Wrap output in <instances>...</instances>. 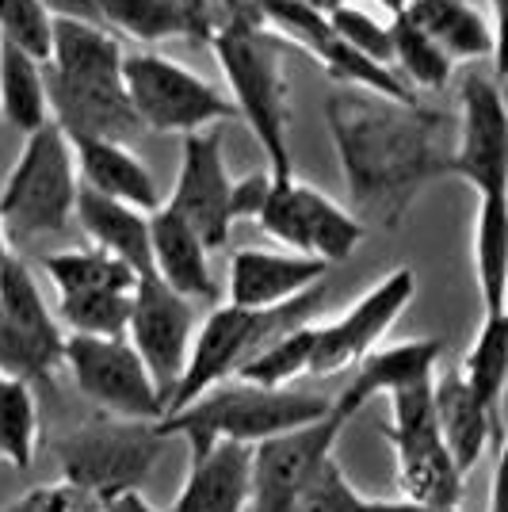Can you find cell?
I'll return each instance as SVG.
<instances>
[{
    "mask_svg": "<svg viewBox=\"0 0 508 512\" xmlns=\"http://www.w3.org/2000/svg\"><path fill=\"white\" fill-rule=\"evenodd\" d=\"M230 192L233 180L222 157V134L214 127L184 134V157H180V176L169 195V207L176 218H184L191 234L211 249H222L233 230L230 218Z\"/></svg>",
    "mask_w": 508,
    "mask_h": 512,
    "instance_id": "16",
    "label": "cell"
},
{
    "mask_svg": "<svg viewBox=\"0 0 508 512\" xmlns=\"http://www.w3.org/2000/svg\"><path fill=\"white\" fill-rule=\"evenodd\" d=\"M474 276L482 291L486 318L508 314V203L505 195L497 199H478V218H474Z\"/></svg>",
    "mask_w": 508,
    "mask_h": 512,
    "instance_id": "26",
    "label": "cell"
},
{
    "mask_svg": "<svg viewBox=\"0 0 508 512\" xmlns=\"http://www.w3.org/2000/svg\"><path fill=\"white\" fill-rule=\"evenodd\" d=\"M50 23L43 0H0V43L20 46L35 62L50 58Z\"/></svg>",
    "mask_w": 508,
    "mask_h": 512,
    "instance_id": "35",
    "label": "cell"
},
{
    "mask_svg": "<svg viewBox=\"0 0 508 512\" xmlns=\"http://www.w3.org/2000/svg\"><path fill=\"white\" fill-rule=\"evenodd\" d=\"M195 337V306L169 291L161 279H138L134 299H130L127 344L146 363L149 379L157 386L161 402L169 406L172 390L184 375V363ZM165 417V413H161Z\"/></svg>",
    "mask_w": 508,
    "mask_h": 512,
    "instance_id": "14",
    "label": "cell"
},
{
    "mask_svg": "<svg viewBox=\"0 0 508 512\" xmlns=\"http://www.w3.org/2000/svg\"><path fill=\"white\" fill-rule=\"evenodd\" d=\"M371 512H463V509H436V505H417V501H371Z\"/></svg>",
    "mask_w": 508,
    "mask_h": 512,
    "instance_id": "42",
    "label": "cell"
},
{
    "mask_svg": "<svg viewBox=\"0 0 508 512\" xmlns=\"http://www.w3.org/2000/svg\"><path fill=\"white\" fill-rule=\"evenodd\" d=\"M58 505H62V486L54 482V486H35V490H27L23 497L8 501L0 512H58Z\"/></svg>",
    "mask_w": 508,
    "mask_h": 512,
    "instance_id": "39",
    "label": "cell"
},
{
    "mask_svg": "<svg viewBox=\"0 0 508 512\" xmlns=\"http://www.w3.org/2000/svg\"><path fill=\"white\" fill-rule=\"evenodd\" d=\"M104 512H161L153 509L142 493H123V497H115V501H107Z\"/></svg>",
    "mask_w": 508,
    "mask_h": 512,
    "instance_id": "43",
    "label": "cell"
},
{
    "mask_svg": "<svg viewBox=\"0 0 508 512\" xmlns=\"http://www.w3.org/2000/svg\"><path fill=\"white\" fill-rule=\"evenodd\" d=\"M489 20L497 27V20H501V0H489Z\"/></svg>",
    "mask_w": 508,
    "mask_h": 512,
    "instance_id": "48",
    "label": "cell"
},
{
    "mask_svg": "<svg viewBox=\"0 0 508 512\" xmlns=\"http://www.w3.org/2000/svg\"><path fill=\"white\" fill-rule=\"evenodd\" d=\"M134 291H88L58 299V325L69 337H127Z\"/></svg>",
    "mask_w": 508,
    "mask_h": 512,
    "instance_id": "34",
    "label": "cell"
},
{
    "mask_svg": "<svg viewBox=\"0 0 508 512\" xmlns=\"http://www.w3.org/2000/svg\"><path fill=\"white\" fill-rule=\"evenodd\" d=\"M321 310V287L298 295L295 302L287 306H276V310H237V306H214L207 321L195 329L191 337V352L188 363H184V375L172 390L169 406H165V417L169 413H180L184 406H191L195 398H203L214 386L230 383L233 371L241 363H249L276 337H283L287 329H298L306 321H318Z\"/></svg>",
    "mask_w": 508,
    "mask_h": 512,
    "instance_id": "4",
    "label": "cell"
},
{
    "mask_svg": "<svg viewBox=\"0 0 508 512\" xmlns=\"http://www.w3.org/2000/svg\"><path fill=\"white\" fill-rule=\"evenodd\" d=\"M58 486H62V505H58V512H104V505H100L96 497L73 490V486H65V482H58Z\"/></svg>",
    "mask_w": 508,
    "mask_h": 512,
    "instance_id": "41",
    "label": "cell"
},
{
    "mask_svg": "<svg viewBox=\"0 0 508 512\" xmlns=\"http://www.w3.org/2000/svg\"><path fill=\"white\" fill-rule=\"evenodd\" d=\"M214 58L226 73L233 111L249 123L256 134L268 176L272 180H295V157H291V96H287V43L272 35L264 23H226L211 35Z\"/></svg>",
    "mask_w": 508,
    "mask_h": 512,
    "instance_id": "2",
    "label": "cell"
},
{
    "mask_svg": "<svg viewBox=\"0 0 508 512\" xmlns=\"http://www.w3.org/2000/svg\"><path fill=\"white\" fill-rule=\"evenodd\" d=\"M77 161L54 123L27 134L12 172L0 184V230L8 241L62 234L77 211Z\"/></svg>",
    "mask_w": 508,
    "mask_h": 512,
    "instance_id": "5",
    "label": "cell"
},
{
    "mask_svg": "<svg viewBox=\"0 0 508 512\" xmlns=\"http://www.w3.org/2000/svg\"><path fill=\"white\" fill-rule=\"evenodd\" d=\"M62 367H69L77 390L92 406L119 421H161L165 402L149 379L146 363L127 337H69L65 333Z\"/></svg>",
    "mask_w": 508,
    "mask_h": 512,
    "instance_id": "11",
    "label": "cell"
},
{
    "mask_svg": "<svg viewBox=\"0 0 508 512\" xmlns=\"http://www.w3.org/2000/svg\"><path fill=\"white\" fill-rule=\"evenodd\" d=\"M432 406H436V421H440L447 451H451V459H455L463 478L478 467V459H482V451L489 444L501 448V440H505L501 417H489L486 409L470 398V390L463 386L455 367H447V371L436 367V375H432Z\"/></svg>",
    "mask_w": 508,
    "mask_h": 512,
    "instance_id": "22",
    "label": "cell"
},
{
    "mask_svg": "<svg viewBox=\"0 0 508 512\" xmlns=\"http://www.w3.org/2000/svg\"><path fill=\"white\" fill-rule=\"evenodd\" d=\"M207 245L191 234L184 218L161 203L149 214V264L153 279H161L169 291H176L188 302H214L218 299V283H214Z\"/></svg>",
    "mask_w": 508,
    "mask_h": 512,
    "instance_id": "20",
    "label": "cell"
},
{
    "mask_svg": "<svg viewBox=\"0 0 508 512\" xmlns=\"http://www.w3.org/2000/svg\"><path fill=\"white\" fill-rule=\"evenodd\" d=\"M73 161H77V180L88 192L115 199V203H127L142 214H153L161 207L153 172L146 169V161L130 146L85 142V146H73Z\"/></svg>",
    "mask_w": 508,
    "mask_h": 512,
    "instance_id": "24",
    "label": "cell"
},
{
    "mask_svg": "<svg viewBox=\"0 0 508 512\" xmlns=\"http://www.w3.org/2000/svg\"><path fill=\"white\" fill-rule=\"evenodd\" d=\"M325 123L352 214L363 226L398 230L417 195L440 176H451L447 115L432 107L394 104L348 88L325 100Z\"/></svg>",
    "mask_w": 508,
    "mask_h": 512,
    "instance_id": "1",
    "label": "cell"
},
{
    "mask_svg": "<svg viewBox=\"0 0 508 512\" xmlns=\"http://www.w3.org/2000/svg\"><path fill=\"white\" fill-rule=\"evenodd\" d=\"M489 512H505V505H501V459H497V478H493V497H489Z\"/></svg>",
    "mask_w": 508,
    "mask_h": 512,
    "instance_id": "45",
    "label": "cell"
},
{
    "mask_svg": "<svg viewBox=\"0 0 508 512\" xmlns=\"http://www.w3.org/2000/svg\"><path fill=\"white\" fill-rule=\"evenodd\" d=\"M329 264L298 253H272V249H237L230 260V287L226 306L237 310H276L295 302L298 295L321 287Z\"/></svg>",
    "mask_w": 508,
    "mask_h": 512,
    "instance_id": "18",
    "label": "cell"
},
{
    "mask_svg": "<svg viewBox=\"0 0 508 512\" xmlns=\"http://www.w3.org/2000/svg\"><path fill=\"white\" fill-rule=\"evenodd\" d=\"M123 92L142 130L195 134L233 119V104L218 88L153 50L123 54Z\"/></svg>",
    "mask_w": 508,
    "mask_h": 512,
    "instance_id": "8",
    "label": "cell"
},
{
    "mask_svg": "<svg viewBox=\"0 0 508 512\" xmlns=\"http://www.w3.org/2000/svg\"><path fill=\"white\" fill-rule=\"evenodd\" d=\"M73 218L92 237V249L123 260L138 279L153 276V264H149V214L134 211L127 203L104 199V195L88 192V188H77Z\"/></svg>",
    "mask_w": 508,
    "mask_h": 512,
    "instance_id": "25",
    "label": "cell"
},
{
    "mask_svg": "<svg viewBox=\"0 0 508 512\" xmlns=\"http://www.w3.org/2000/svg\"><path fill=\"white\" fill-rule=\"evenodd\" d=\"M440 356H444V344L432 341V337L428 341H398L371 348L356 363L352 383L340 390V398L333 402V413L348 425L371 398H386L394 390H405V386L432 379L436 367H440Z\"/></svg>",
    "mask_w": 508,
    "mask_h": 512,
    "instance_id": "19",
    "label": "cell"
},
{
    "mask_svg": "<svg viewBox=\"0 0 508 512\" xmlns=\"http://www.w3.org/2000/svg\"><path fill=\"white\" fill-rule=\"evenodd\" d=\"M96 16L138 43H165L176 35L195 39V27L180 0H96Z\"/></svg>",
    "mask_w": 508,
    "mask_h": 512,
    "instance_id": "30",
    "label": "cell"
},
{
    "mask_svg": "<svg viewBox=\"0 0 508 512\" xmlns=\"http://www.w3.org/2000/svg\"><path fill=\"white\" fill-rule=\"evenodd\" d=\"M0 115L20 134H35L43 123H50L43 62H35L12 43H0Z\"/></svg>",
    "mask_w": 508,
    "mask_h": 512,
    "instance_id": "27",
    "label": "cell"
},
{
    "mask_svg": "<svg viewBox=\"0 0 508 512\" xmlns=\"http://www.w3.org/2000/svg\"><path fill=\"white\" fill-rule=\"evenodd\" d=\"M256 226L283 241L291 253L321 260L329 268L348 260L367 237V226L356 214L298 180H272V192L256 214Z\"/></svg>",
    "mask_w": 508,
    "mask_h": 512,
    "instance_id": "10",
    "label": "cell"
},
{
    "mask_svg": "<svg viewBox=\"0 0 508 512\" xmlns=\"http://www.w3.org/2000/svg\"><path fill=\"white\" fill-rule=\"evenodd\" d=\"M306 8H314V12H321V16H333V12H340V8H352V0H302Z\"/></svg>",
    "mask_w": 508,
    "mask_h": 512,
    "instance_id": "44",
    "label": "cell"
},
{
    "mask_svg": "<svg viewBox=\"0 0 508 512\" xmlns=\"http://www.w3.org/2000/svg\"><path fill=\"white\" fill-rule=\"evenodd\" d=\"M46 276L62 295H88V291H134L138 276L123 260L100 253V249H62L43 260Z\"/></svg>",
    "mask_w": 508,
    "mask_h": 512,
    "instance_id": "29",
    "label": "cell"
},
{
    "mask_svg": "<svg viewBox=\"0 0 508 512\" xmlns=\"http://www.w3.org/2000/svg\"><path fill=\"white\" fill-rule=\"evenodd\" d=\"M451 176L466 180L478 199L508 192L505 96L482 73H466L459 81V142L451 150Z\"/></svg>",
    "mask_w": 508,
    "mask_h": 512,
    "instance_id": "12",
    "label": "cell"
},
{
    "mask_svg": "<svg viewBox=\"0 0 508 512\" xmlns=\"http://www.w3.org/2000/svg\"><path fill=\"white\" fill-rule=\"evenodd\" d=\"M249 444H214L211 451L188 459V478L169 512H249Z\"/></svg>",
    "mask_w": 508,
    "mask_h": 512,
    "instance_id": "21",
    "label": "cell"
},
{
    "mask_svg": "<svg viewBox=\"0 0 508 512\" xmlns=\"http://www.w3.org/2000/svg\"><path fill=\"white\" fill-rule=\"evenodd\" d=\"M325 20H329L333 35L348 50H356L367 62L390 65V27L386 23H379L375 16L360 12V8H340V12L325 16Z\"/></svg>",
    "mask_w": 508,
    "mask_h": 512,
    "instance_id": "37",
    "label": "cell"
},
{
    "mask_svg": "<svg viewBox=\"0 0 508 512\" xmlns=\"http://www.w3.org/2000/svg\"><path fill=\"white\" fill-rule=\"evenodd\" d=\"M413 295H417V272L402 264L390 276H382L337 321H314L310 375H340L344 367H356L371 348H379L390 325L402 318V310L413 302Z\"/></svg>",
    "mask_w": 508,
    "mask_h": 512,
    "instance_id": "13",
    "label": "cell"
},
{
    "mask_svg": "<svg viewBox=\"0 0 508 512\" xmlns=\"http://www.w3.org/2000/svg\"><path fill=\"white\" fill-rule=\"evenodd\" d=\"M344 421L329 409L314 425L291 428L283 436L253 444L249 467V512H291L298 493L318 474V467L333 455Z\"/></svg>",
    "mask_w": 508,
    "mask_h": 512,
    "instance_id": "15",
    "label": "cell"
},
{
    "mask_svg": "<svg viewBox=\"0 0 508 512\" xmlns=\"http://www.w3.org/2000/svg\"><path fill=\"white\" fill-rule=\"evenodd\" d=\"M43 81L50 123L62 130L69 146H85V142L130 146V138L142 134V123L127 104L123 81H65L46 65Z\"/></svg>",
    "mask_w": 508,
    "mask_h": 512,
    "instance_id": "17",
    "label": "cell"
},
{
    "mask_svg": "<svg viewBox=\"0 0 508 512\" xmlns=\"http://www.w3.org/2000/svg\"><path fill=\"white\" fill-rule=\"evenodd\" d=\"M291 512H371V497H363L340 470L337 455H329L318 467V474L298 493Z\"/></svg>",
    "mask_w": 508,
    "mask_h": 512,
    "instance_id": "36",
    "label": "cell"
},
{
    "mask_svg": "<svg viewBox=\"0 0 508 512\" xmlns=\"http://www.w3.org/2000/svg\"><path fill=\"white\" fill-rule=\"evenodd\" d=\"M65 329L50 314L31 268L12 253L0 268V375L43 383L62 367Z\"/></svg>",
    "mask_w": 508,
    "mask_h": 512,
    "instance_id": "9",
    "label": "cell"
},
{
    "mask_svg": "<svg viewBox=\"0 0 508 512\" xmlns=\"http://www.w3.org/2000/svg\"><path fill=\"white\" fill-rule=\"evenodd\" d=\"M39 402L23 379L0 375V463L27 470L39 455Z\"/></svg>",
    "mask_w": 508,
    "mask_h": 512,
    "instance_id": "31",
    "label": "cell"
},
{
    "mask_svg": "<svg viewBox=\"0 0 508 512\" xmlns=\"http://www.w3.org/2000/svg\"><path fill=\"white\" fill-rule=\"evenodd\" d=\"M386 27H390V69L402 77L405 85L413 92L417 88H424V92L447 88V81L455 77V65L447 62L444 54L428 43L405 16H394Z\"/></svg>",
    "mask_w": 508,
    "mask_h": 512,
    "instance_id": "33",
    "label": "cell"
},
{
    "mask_svg": "<svg viewBox=\"0 0 508 512\" xmlns=\"http://www.w3.org/2000/svg\"><path fill=\"white\" fill-rule=\"evenodd\" d=\"M386 406H390V421L382 425V436L398 459L402 497L417 501V505L459 509L466 478L455 467V459L444 444V432H440V421H436L432 379L386 394Z\"/></svg>",
    "mask_w": 508,
    "mask_h": 512,
    "instance_id": "7",
    "label": "cell"
},
{
    "mask_svg": "<svg viewBox=\"0 0 508 512\" xmlns=\"http://www.w3.org/2000/svg\"><path fill=\"white\" fill-rule=\"evenodd\" d=\"M470 398L486 409L489 417H501V394H505L508 375V314L486 318L478 337L470 344L463 363L455 367Z\"/></svg>",
    "mask_w": 508,
    "mask_h": 512,
    "instance_id": "28",
    "label": "cell"
},
{
    "mask_svg": "<svg viewBox=\"0 0 508 512\" xmlns=\"http://www.w3.org/2000/svg\"><path fill=\"white\" fill-rule=\"evenodd\" d=\"M268 192H272V176H268V169L249 172V176L233 180V192H230V218L233 222H241V218H253L256 222V214H260V207H264Z\"/></svg>",
    "mask_w": 508,
    "mask_h": 512,
    "instance_id": "38",
    "label": "cell"
},
{
    "mask_svg": "<svg viewBox=\"0 0 508 512\" xmlns=\"http://www.w3.org/2000/svg\"><path fill=\"white\" fill-rule=\"evenodd\" d=\"M329 409H333V402L321 394H310V390H295V386L268 390V386H249L230 379V383L207 390L203 398H195L180 413L161 417L157 428L165 436L188 440V451L195 459L222 440L253 448L260 440L283 436L291 428L314 425L321 417H329Z\"/></svg>",
    "mask_w": 508,
    "mask_h": 512,
    "instance_id": "3",
    "label": "cell"
},
{
    "mask_svg": "<svg viewBox=\"0 0 508 512\" xmlns=\"http://www.w3.org/2000/svg\"><path fill=\"white\" fill-rule=\"evenodd\" d=\"M402 16L451 65L497 54V27L474 0H409Z\"/></svg>",
    "mask_w": 508,
    "mask_h": 512,
    "instance_id": "23",
    "label": "cell"
},
{
    "mask_svg": "<svg viewBox=\"0 0 508 512\" xmlns=\"http://www.w3.org/2000/svg\"><path fill=\"white\" fill-rule=\"evenodd\" d=\"M379 4L386 8V12H390V20H394V16H402L405 4H409V0H379Z\"/></svg>",
    "mask_w": 508,
    "mask_h": 512,
    "instance_id": "46",
    "label": "cell"
},
{
    "mask_svg": "<svg viewBox=\"0 0 508 512\" xmlns=\"http://www.w3.org/2000/svg\"><path fill=\"white\" fill-rule=\"evenodd\" d=\"M8 256H12V249H8V237H4V230H0V268L8 264Z\"/></svg>",
    "mask_w": 508,
    "mask_h": 512,
    "instance_id": "47",
    "label": "cell"
},
{
    "mask_svg": "<svg viewBox=\"0 0 508 512\" xmlns=\"http://www.w3.org/2000/svg\"><path fill=\"white\" fill-rule=\"evenodd\" d=\"M165 444L169 436L157 421L100 417L58 440V470L65 486L107 505L123 493H142V482L153 474Z\"/></svg>",
    "mask_w": 508,
    "mask_h": 512,
    "instance_id": "6",
    "label": "cell"
},
{
    "mask_svg": "<svg viewBox=\"0 0 508 512\" xmlns=\"http://www.w3.org/2000/svg\"><path fill=\"white\" fill-rule=\"evenodd\" d=\"M50 16H65V20H88L100 23L96 16V0H43Z\"/></svg>",
    "mask_w": 508,
    "mask_h": 512,
    "instance_id": "40",
    "label": "cell"
},
{
    "mask_svg": "<svg viewBox=\"0 0 508 512\" xmlns=\"http://www.w3.org/2000/svg\"><path fill=\"white\" fill-rule=\"evenodd\" d=\"M310 356H314V321H306L298 329H287L283 337L264 344L253 360L241 363L233 371V379L249 386L279 390V386H291L295 379L310 375Z\"/></svg>",
    "mask_w": 508,
    "mask_h": 512,
    "instance_id": "32",
    "label": "cell"
}]
</instances>
